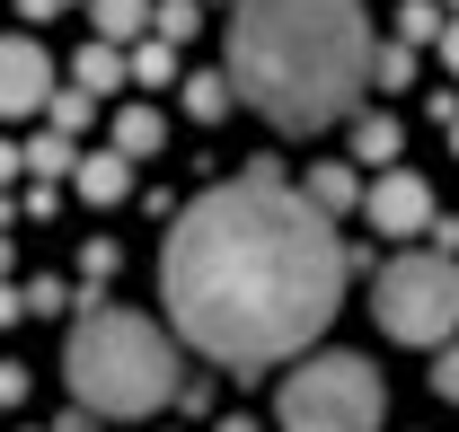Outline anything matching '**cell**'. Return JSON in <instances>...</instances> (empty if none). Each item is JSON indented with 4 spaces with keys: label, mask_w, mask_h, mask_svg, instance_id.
<instances>
[{
    "label": "cell",
    "mask_w": 459,
    "mask_h": 432,
    "mask_svg": "<svg viewBox=\"0 0 459 432\" xmlns=\"http://www.w3.org/2000/svg\"><path fill=\"white\" fill-rule=\"evenodd\" d=\"M18 168H27V151H9V142H0V186H9V177H18Z\"/></svg>",
    "instance_id": "83f0119b"
},
{
    "label": "cell",
    "mask_w": 459,
    "mask_h": 432,
    "mask_svg": "<svg viewBox=\"0 0 459 432\" xmlns=\"http://www.w3.org/2000/svg\"><path fill=\"white\" fill-rule=\"evenodd\" d=\"M177 98H186V115H195V124H221V115L238 107V98H230V71H195Z\"/></svg>",
    "instance_id": "5bb4252c"
},
{
    "label": "cell",
    "mask_w": 459,
    "mask_h": 432,
    "mask_svg": "<svg viewBox=\"0 0 459 432\" xmlns=\"http://www.w3.org/2000/svg\"><path fill=\"white\" fill-rule=\"evenodd\" d=\"M115 80H133V71H124V54L89 36V45H80V62H71V89H89V98H107Z\"/></svg>",
    "instance_id": "7c38bea8"
},
{
    "label": "cell",
    "mask_w": 459,
    "mask_h": 432,
    "mask_svg": "<svg viewBox=\"0 0 459 432\" xmlns=\"http://www.w3.org/2000/svg\"><path fill=\"white\" fill-rule=\"evenodd\" d=\"M177 415H212V379H186L177 388Z\"/></svg>",
    "instance_id": "603a6c76"
},
{
    "label": "cell",
    "mask_w": 459,
    "mask_h": 432,
    "mask_svg": "<svg viewBox=\"0 0 459 432\" xmlns=\"http://www.w3.org/2000/svg\"><path fill=\"white\" fill-rule=\"evenodd\" d=\"M195 27H204V0H160V9H151V36H160V45H186Z\"/></svg>",
    "instance_id": "ac0fdd59"
},
{
    "label": "cell",
    "mask_w": 459,
    "mask_h": 432,
    "mask_svg": "<svg viewBox=\"0 0 459 432\" xmlns=\"http://www.w3.org/2000/svg\"><path fill=\"white\" fill-rule=\"evenodd\" d=\"M124 71H133L142 89H169V80H177V45H160V36H151V45H142V54L124 62Z\"/></svg>",
    "instance_id": "d6986e66"
},
{
    "label": "cell",
    "mask_w": 459,
    "mask_h": 432,
    "mask_svg": "<svg viewBox=\"0 0 459 432\" xmlns=\"http://www.w3.org/2000/svg\"><path fill=\"white\" fill-rule=\"evenodd\" d=\"M344 300L336 220L283 186V160H247L238 186L186 203L160 247V309L212 362H291Z\"/></svg>",
    "instance_id": "6da1fadb"
},
{
    "label": "cell",
    "mask_w": 459,
    "mask_h": 432,
    "mask_svg": "<svg viewBox=\"0 0 459 432\" xmlns=\"http://www.w3.org/2000/svg\"><path fill=\"white\" fill-rule=\"evenodd\" d=\"M0 273H9V238H0Z\"/></svg>",
    "instance_id": "f546056e"
},
{
    "label": "cell",
    "mask_w": 459,
    "mask_h": 432,
    "mask_svg": "<svg viewBox=\"0 0 459 432\" xmlns=\"http://www.w3.org/2000/svg\"><path fill=\"white\" fill-rule=\"evenodd\" d=\"M45 124H54L62 142H80V133L98 124V98H89V89H54V107H45Z\"/></svg>",
    "instance_id": "9a60e30c"
},
{
    "label": "cell",
    "mask_w": 459,
    "mask_h": 432,
    "mask_svg": "<svg viewBox=\"0 0 459 432\" xmlns=\"http://www.w3.org/2000/svg\"><path fill=\"white\" fill-rule=\"evenodd\" d=\"M0 406H27V371L18 362H0Z\"/></svg>",
    "instance_id": "cb8c5ba5"
},
{
    "label": "cell",
    "mask_w": 459,
    "mask_h": 432,
    "mask_svg": "<svg viewBox=\"0 0 459 432\" xmlns=\"http://www.w3.org/2000/svg\"><path fill=\"white\" fill-rule=\"evenodd\" d=\"M18 18H27V27H45V18H62V0H18Z\"/></svg>",
    "instance_id": "484cf974"
},
{
    "label": "cell",
    "mask_w": 459,
    "mask_h": 432,
    "mask_svg": "<svg viewBox=\"0 0 459 432\" xmlns=\"http://www.w3.org/2000/svg\"><path fill=\"white\" fill-rule=\"evenodd\" d=\"M54 309H80V291L54 282V273H36V282H27V318H54Z\"/></svg>",
    "instance_id": "44dd1931"
},
{
    "label": "cell",
    "mask_w": 459,
    "mask_h": 432,
    "mask_svg": "<svg viewBox=\"0 0 459 432\" xmlns=\"http://www.w3.org/2000/svg\"><path fill=\"white\" fill-rule=\"evenodd\" d=\"M362 212H371L380 238H433L442 203H433V186H424L415 168H380V177L362 186Z\"/></svg>",
    "instance_id": "8992f818"
},
{
    "label": "cell",
    "mask_w": 459,
    "mask_h": 432,
    "mask_svg": "<svg viewBox=\"0 0 459 432\" xmlns=\"http://www.w3.org/2000/svg\"><path fill=\"white\" fill-rule=\"evenodd\" d=\"M54 107V54L36 36H0V115L27 124V115Z\"/></svg>",
    "instance_id": "52a82bcc"
},
{
    "label": "cell",
    "mask_w": 459,
    "mask_h": 432,
    "mask_svg": "<svg viewBox=\"0 0 459 432\" xmlns=\"http://www.w3.org/2000/svg\"><path fill=\"white\" fill-rule=\"evenodd\" d=\"M62 379H71V397H80L89 415H107V424H142V415L177 406V388H186L169 335L151 318H133V309H80L71 344H62Z\"/></svg>",
    "instance_id": "3957f363"
},
{
    "label": "cell",
    "mask_w": 459,
    "mask_h": 432,
    "mask_svg": "<svg viewBox=\"0 0 459 432\" xmlns=\"http://www.w3.org/2000/svg\"><path fill=\"white\" fill-rule=\"evenodd\" d=\"M160 142H169V115H160V107H124V115H115V133H107V151H124L133 168L151 160Z\"/></svg>",
    "instance_id": "8fae6325"
},
{
    "label": "cell",
    "mask_w": 459,
    "mask_h": 432,
    "mask_svg": "<svg viewBox=\"0 0 459 432\" xmlns=\"http://www.w3.org/2000/svg\"><path fill=\"white\" fill-rule=\"evenodd\" d=\"M27 318V291H9V282H0V326H18Z\"/></svg>",
    "instance_id": "d4e9b609"
},
{
    "label": "cell",
    "mask_w": 459,
    "mask_h": 432,
    "mask_svg": "<svg viewBox=\"0 0 459 432\" xmlns=\"http://www.w3.org/2000/svg\"><path fill=\"white\" fill-rule=\"evenodd\" d=\"M300 203H309L318 220L353 212V203H362V168H353V160H318L309 177H300Z\"/></svg>",
    "instance_id": "ba28073f"
},
{
    "label": "cell",
    "mask_w": 459,
    "mask_h": 432,
    "mask_svg": "<svg viewBox=\"0 0 459 432\" xmlns=\"http://www.w3.org/2000/svg\"><path fill=\"white\" fill-rule=\"evenodd\" d=\"M433 397H442V406H459V335L433 353Z\"/></svg>",
    "instance_id": "7402d4cb"
},
{
    "label": "cell",
    "mask_w": 459,
    "mask_h": 432,
    "mask_svg": "<svg viewBox=\"0 0 459 432\" xmlns=\"http://www.w3.org/2000/svg\"><path fill=\"white\" fill-rule=\"evenodd\" d=\"M89 27H98V45H124L151 27V0H89Z\"/></svg>",
    "instance_id": "4fadbf2b"
},
{
    "label": "cell",
    "mask_w": 459,
    "mask_h": 432,
    "mask_svg": "<svg viewBox=\"0 0 459 432\" xmlns=\"http://www.w3.org/2000/svg\"><path fill=\"white\" fill-rule=\"evenodd\" d=\"M442 27H451L442 0H406L398 9V45H442Z\"/></svg>",
    "instance_id": "2e32d148"
},
{
    "label": "cell",
    "mask_w": 459,
    "mask_h": 432,
    "mask_svg": "<svg viewBox=\"0 0 459 432\" xmlns=\"http://www.w3.org/2000/svg\"><path fill=\"white\" fill-rule=\"evenodd\" d=\"M371 9L362 0H238L230 9V98L274 133L353 124L371 89Z\"/></svg>",
    "instance_id": "7a4b0ae2"
},
{
    "label": "cell",
    "mask_w": 459,
    "mask_h": 432,
    "mask_svg": "<svg viewBox=\"0 0 459 432\" xmlns=\"http://www.w3.org/2000/svg\"><path fill=\"white\" fill-rule=\"evenodd\" d=\"M71 186H80V203H98V212H107V203L133 194V160H124V151H80Z\"/></svg>",
    "instance_id": "9c48e42d"
},
{
    "label": "cell",
    "mask_w": 459,
    "mask_h": 432,
    "mask_svg": "<svg viewBox=\"0 0 459 432\" xmlns=\"http://www.w3.org/2000/svg\"><path fill=\"white\" fill-rule=\"evenodd\" d=\"M406 80H415V45H398V36H389V45L371 54V89H406Z\"/></svg>",
    "instance_id": "ffe728a7"
},
{
    "label": "cell",
    "mask_w": 459,
    "mask_h": 432,
    "mask_svg": "<svg viewBox=\"0 0 459 432\" xmlns=\"http://www.w3.org/2000/svg\"><path fill=\"white\" fill-rule=\"evenodd\" d=\"M27 168H36V186H45V177H62V168H80V142H62L54 124H45V133L27 142Z\"/></svg>",
    "instance_id": "e0dca14e"
},
{
    "label": "cell",
    "mask_w": 459,
    "mask_h": 432,
    "mask_svg": "<svg viewBox=\"0 0 459 432\" xmlns=\"http://www.w3.org/2000/svg\"><path fill=\"white\" fill-rule=\"evenodd\" d=\"M442 9H451V18H459V0H442Z\"/></svg>",
    "instance_id": "1f68e13d"
},
{
    "label": "cell",
    "mask_w": 459,
    "mask_h": 432,
    "mask_svg": "<svg viewBox=\"0 0 459 432\" xmlns=\"http://www.w3.org/2000/svg\"><path fill=\"white\" fill-rule=\"evenodd\" d=\"M442 62H451V80H459V18L442 27Z\"/></svg>",
    "instance_id": "4316f807"
},
{
    "label": "cell",
    "mask_w": 459,
    "mask_h": 432,
    "mask_svg": "<svg viewBox=\"0 0 459 432\" xmlns=\"http://www.w3.org/2000/svg\"><path fill=\"white\" fill-rule=\"evenodd\" d=\"M212 432H265V424H256V415H221Z\"/></svg>",
    "instance_id": "f1b7e54d"
},
{
    "label": "cell",
    "mask_w": 459,
    "mask_h": 432,
    "mask_svg": "<svg viewBox=\"0 0 459 432\" xmlns=\"http://www.w3.org/2000/svg\"><path fill=\"white\" fill-rule=\"evenodd\" d=\"M283 432H380V371L362 353H309L283 379Z\"/></svg>",
    "instance_id": "5b68a950"
},
{
    "label": "cell",
    "mask_w": 459,
    "mask_h": 432,
    "mask_svg": "<svg viewBox=\"0 0 459 432\" xmlns=\"http://www.w3.org/2000/svg\"><path fill=\"white\" fill-rule=\"evenodd\" d=\"M442 133H451V151H459V124H442Z\"/></svg>",
    "instance_id": "4dcf8cb0"
},
{
    "label": "cell",
    "mask_w": 459,
    "mask_h": 432,
    "mask_svg": "<svg viewBox=\"0 0 459 432\" xmlns=\"http://www.w3.org/2000/svg\"><path fill=\"white\" fill-rule=\"evenodd\" d=\"M398 151H406V124H398V115H380V107L353 115V168H398Z\"/></svg>",
    "instance_id": "30bf717a"
},
{
    "label": "cell",
    "mask_w": 459,
    "mask_h": 432,
    "mask_svg": "<svg viewBox=\"0 0 459 432\" xmlns=\"http://www.w3.org/2000/svg\"><path fill=\"white\" fill-rule=\"evenodd\" d=\"M371 318L389 344H424V353H442L459 335V256H389L380 282H371Z\"/></svg>",
    "instance_id": "277c9868"
}]
</instances>
